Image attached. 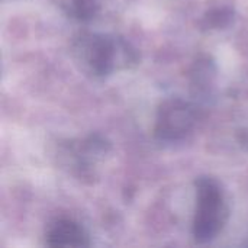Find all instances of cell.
Here are the masks:
<instances>
[{
    "label": "cell",
    "mask_w": 248,
    "mask_h": 248,
    "mask_svg": "<svg viewBox=\"0 0 248 248\" xmlns=\"http://www.w3.org/2000/svg\"><path fill=\"white\" fill-rule=\"evenodd\" d=\"M76 65L94 80L110 77L116 71L140 64V51L124 36L103 32H83L71 44Z\"/></svg>",
    "instance_id": "1"
},
{
    "label": "cell",
    "mask_w": 248,
    "mask_h": 248,
    "mask_svg": "<svg viewBox=\"0 0 248 248\" xmlns=\"http://www.w3.org/2000/svg\"><path fill=\"white\" fill-rule=\"evenodd\" d=\"M196 206L192 222V235L196 244H209L224 231L230 206L224 185L214 176H199L195 180Z\"/></svg>",
    "instance_id": "2"
},
{
    "label": "cell",
    "mask_w": 248,
    "mask_h": 248,
    "mask_svg": "<svg viewBox=\"0 0 248 248\" xmlns=\"http://www.w3.org/2000/svg\"><path fill=\"white\" fill-rule=\"evenodd\" d=\"M198 119L195 103L182 97H169L157 109L153 131L154 141L164 148L186 144L195 134Z\"/></svg>",
    "instance_id": "3"
},
{
    "label": "cell",
    "mask_w": 248,
    "mask_h": 248,
    "mask_svg": "<svg viewBox=\"0 0 248 248\" xmlns=\"http://www.w3.org/2000/svg\"><path fill=\"white\" fill-rule=\"evenodd\" d=\"M110 150L112 145L103 135L90 134L78 142L64 144L58 155L73 176L80 180H93L97 163L105 160Z\"/></svg>",
    "instance_id": "4"
},
{
    "label": "cell",
    "mask_w": 248,
    "mask_h": 248,
    "mask_svg": "<svg viewBox=\"0 0 248 248\" xmlns=\"http://www.w3.org/2000/svg\"><path fill=\"white\" fill-rule=\"evenodd\" d=\"M218 67L208 54H201L189 70L190 94L201 105L212 103L217 97Z\"/></svg>",
    "instance_id": "5"
},
{
    "label": "cell",
    "mask_w": 248,
    "mask_h": 248,
    "mask_svg": "<svg viewBox=\"0 0 248 248\" xmlns=\"http://www.w3.org/2000/svg\"><path fill=\"white\" fill-rule=\"evenodd\" d=\"M92 244L87 230L73 219H57L45 232L48 247H89Z\"/></svg>",
    "instance_id": "6"
},
{
    "label": "cell",
    "mask_w": 248,
    "mask_h": 248,
    "mask_svg": "<svg viewBox=\"0 0 248 248\" xmlns=\"http://www.w3.org/2000/svg\"><path fill=\"white\" fill-rule=\"evenodd\" d=\"M237 12L232 6H215L206 10L201 20L199 28L203 32H214V31H224L231 28L235 23Z\"/></svg>",
    "instance_id": "7"
},
{
    "label": "cell",
    "mask_w": 248,
    "mask_h": 248,
    "mask_svg": "<svg viewBox=\"0 0 248 248\" xmlns=\"http://www.w3.org/2000/svg\"><path fill=\"white\" fill-rule=\"evenodd\" d=\"M67 15L78 22L94 19L100 10V0H61Z\"/></svg>",
    "instance_id": "8"
}]
</instances>
